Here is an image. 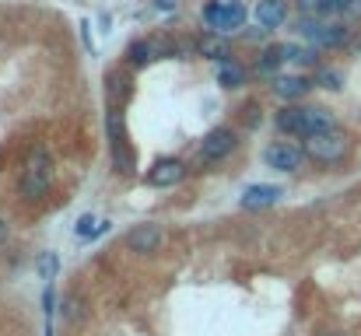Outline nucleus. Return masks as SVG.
Wrapping results in <instances>:
<instances>
[{
    "label": "nucleus",
    "mask_w": 361,
    "mask_h": 336,
    "mask_svg": "<svg viewBox=\"0 0 361 336\" xmlns=\"http://www.w3.org/2000/svg\"><path fill=\"white\" fill-rule=\"evenodd\" d=\"M277 126L288 137H316V133L333 130L337 123H333L330 109H319V105H284L277 112Z\"/></svg>",
    "instance_id": "nucleus-1"
},
{
    "label": "nucleus",
    "mask_w": 361,
    "mask_h": 336,
    "mask_svg": "<svg viewBox=\"0 0 361 336\" xmlns=\"http://www.w3.org/2000/svg\"><path fill=\"white\" fill-rule=\"evenodd\" d=\"M50 182H53V158H50V151L39 144V147H32V154L25 158V172H22L18 189H22L25 200H43V196L50 193Z\"/></svg>",
    "instance_id": "nucleus-2"
},
{
    "label": "nucleus",
    "mask_w": 361,
    "mask_h": 336,
    "mask_svg": "<svg viewBox=\"0 0 361 336\" xmlns=\"http://www.w3.org/2000/svg\"><path fill=\"white\" fill-rule=\"evenodd\" d=\"M305 154L316 161V165H337L344 161L347 154V137L344 130H326V133H316V137H305Z\"/></svg>",
    "instance_id": "nucleus-3"
},
{
    "label": "nucleus",
    "mask_w": 361,
    "mask_h": 336,
    "mask_svg": "<svg viewBox=\"0 0 361 336\" xmlns=\"http://www.w3.org/2000/svg\"><path fill=\"white\" fill-rule=\"evenodd\" d=\"M204 22L211 25V32L228 36V32L242 29V22H246V8L239 4V0H211V4L204 8Z\"/></svg>",
    "instance_id": "nucleus-4"
},
{
    "label": "nucleus",
    "mask_w": 361,
    "mask_h": 336,
    "mask_svg": "<svg viewBox=\"0 0 361 336\" xmlns=\"http://www.w3.org/2000/svg\"><path fill=\"white\" fill-rule=\"evenodd\" d=\"M263 158H267V165H270L274 172H298L309 154H305V147H298V144H291V140H277V144L267 147Z\"/></svg>",
    "instance_id": "nucleus-5"
},
{
    "label": "nucleus",
    "mask_w": 361,
    "mask_h": 336,
    "mask_svg": "<svg viewBox=\"0 0 361 336\" xmlns=\"http://www.w3.org/2000/svg\"><path fill=\"white\" fill-rule=\"evenodd\" d=\"M183 179H186V165L176 161V158L155 161V165L148 168V175H144V182L155 186V189H169V186H176V182H183Z\"/></svg>",
    "instance_id": "nucleus-6"
},
{
    "label": "nucleus",
    "mask_w": 361,
    "mask_h": 336,
    "mask_svg": "<svg viewBox=\"0 0 361 336\" xmlns=\"http://www.w3.org/2000/svg\"><path fill=\"white\" fill-rule=\"evenodd\" d=\"M298 29H302V36H305L309 43H316V46H340V43L347 39V29L326 25V22H319V18H305Z\"/></svg>",
    "instance_id": "nucleus-7"
},
{
    "label": "nucleus",
    "mask_w": 361,
    "mask_h": 336,
    "mask_svg": "<svg viewBox=\"0 0 361 336\" xmlns=\"http://www.w3.org/2000/svg\"><path fill=\"white\" fill-rule=\"evenodd\" d=\"M232 147H235V133H232L228 126H218V130H211V133L204 137V144H200V161H221V158L232 154Z\"/></svg>",
    "instance_id": "nucleus-8"
},
{
    "label": "nucleus",
    "mask_w": 361,
    "mask_h": 336,
    "mask_svg": "<svg viewBox=\"0 0 361 336\" xmlns=\"http://www.w3.org/2000/svg\"><path fill=\"white\" fill-rule=\"evenodd\" d=\"M281 196H284V189H281V186L260 182V186H249V189L239 196V203H242L246 210H267V207H274Z\"/></svg>",
    "instance_id": "nucleus-9"
},
{
    "label": "nucleus",
    "mask_w": 361,
    "mask_h": 336,
    "mask_svg": "<svg viewBox=\"0 0 361 336\" xmlns=\"http://www.w3.org/2000/svg\"><path fill=\"white\" fill-rule=\"evenodd\" d=\"M162 245V228L158 224H137L130 235H127V249L130 252H141V256H148V252H155Z\"/></svg>",
    "instance_id": "nucleus-10"
},
{
    "label": "nucleus",
    "mask_w": 361,
    "mask_h": 336,
    "mask_svg": "<svg viewBox=\"0 0 361 336\" xmlns=\"http://www.w3.org/2000/svg\"><path fill=\"white\" fill-rule=\"evenodd\" d=\"M288 18V0H260L256 4V22L260 29H277Z\"/></svg>",
    "instance_id": "nucleus-11"
},
{
    "label": "nucleus",
    "mask_w": 361,
    "mask_h": 336,
    "mask_svg": "<svg viewBox=\"0 0 361 336\" xmlns=\"http://www.w3.org/2000/svg\"><path fill=\"white\" fill-rule=\"evenodd\" d=\"M309 88H312V81H309V78H302V74H288V78H277V81H274V95H277V98H284V102L302 98Z\"/></svg>",
    "instance_id": "nucleus-12"
},
{
    "label": "nucleus",
    "mask_w": 361,
    "mask_h": 336,
    "mask_svg": "<svg viewBox=\"0 0 361 336\" xmlns=\"http://www.w3.org/2000/svg\"><path fill=\"white\" fill-rule=\"evenodd\" d=\"M200 57L204 60H218V64H225V60H232V50H228V43H225V36L221 32H207L204 39H200Z\"/></svg>",
    "instance_id": "nucleus-13"
},
{
    "label": "nucleus",
    "mask_w": 361,
    "mask_h": 336,
    "mask_svg": "<svg viewBox=\"0 0 361 336\" xmlns=\"http://www.w3.org/2000/svg\"><path fill=\"white\" fill-rule=\"evenodd\" d=\"M218 85H221V88H242V85H246V71H242V64L225 60V64L218 67Z\"/></svg>",
    "instance_id": "nucleus-14"
},
{
    "label": "nucleus",
    "mask_w": 361,
    "mask_h": 336,
    "mask_svg": "<svg viewBox=\"0 0 361 336\" xmlns=\"http://www.w3.org/2000/svg\"><path fill=\"white\" fill-rule=\"evenodd\" d=\"M288 57H284V43L281 46H267L263 50V60H260V74H270L274 67H281Z\"/></svg>",
    "instance_id": "nucleus-15"
},
{
    "label": "nucleus",
    "mask_w": 361,
    "mask_h": 336,
    "mask_svg": "<svg viewBox=\"0 0 361 336\" xmlns=\"http://www.w3.org/2000/svg\"><path fill=\"white\" fill-rule=\"evenodd\" d=\"M127 57H130V64H134V67H144L148 60H155V46L141 39V43H134V46H130V53H127Z\"/></svg>",
    "instance_id": "nucleus-16"
},
{
    "label": "nucleus",
    "mask_w": 361,
    "mask_h": 336,
    "mask_svg": "<svg viewBox=\"0 0 361 336\" xmlns=\"http://www.w3.org/2000/svg\"><path fill=\"white\" fill-rule=\"evenodd\" d=\"M316 85H323V88L337 92V88L344 85V78H340L337 71H330V67H319V71H316Z\"/></svg>",
    "instance_id": "nucleus-17"
},
{
    "label": "nucleus",
    "mask_w": 361,
    "mask_h": 336,
    "mask_svg": "<svg viewBox=\"0 0 361 336\" xmlns=\"http://www.w3.org/2000/svg\"><path fill=\"white\" fill-rule=\"evenodd\" d=\"M57 270H60L57 252H43V256H39V273H43V280H53V277H57Z\"/></svg>",
    "instance_id": "nucleus-18"
},
{
    "label": "nucleus",
    "mask_w": 361,
    "mask_h": 336,
    "mask_svg": "<svg viewBox=\"0 0 361 336\" xmlns=\"http://www.w3.org/2000/svg\"><path fill=\"white\" fill-rule=\"evenodd\" d=\"M74 231H78L81 238H95V235H102V224H99L92 214H85V217L78 221V228H74Z\"/></svg>",
    "instance_id": "nucleus-19"
},
{
    "label": "nucleus",
    "mask_w": 361,
    "mask_h": 336,
    "mask_svg": "<svg viewBox=\"0 0 361 336\" xmlns=\"http://www.w3.org/2000/svg\"><path fill=\"white\" fill-rule=\"evenodd\" d=\"M295 4H298L305 15H323V11H333V0H295Z\"/></svg>",
    "instance_id": "nucleus-20"
},
{
    "label": "nucleus",
    "mask_w": 361,
    "mask_h": 336,
    "mask_svg": "<svg viewBox=\"0 0 361 336\" xmlns=\"http://www.w3.org/2000/svg\"><path fill=\"white\" fill-rule=\"evenodd\" d=\"M176 4H179V0H155L158 11H176Z\"/></svg>",
    "instance_id": "nucleus-21"
},
{
    "label": "nucleus",
    "mask_w": 361,
    "mask_h": 336,
    "mask_svg": "<svg viewBox=\"0 0 361 336\" xmlns=\"http://www.w3.org/2000/svg\"><path fill=\"white\" fill-rule=\"evenodd\" d=\"M8 235H11V221L0 217V242H8Z\"/></svg>",
    "instance_id": "nucleus-22"
},
{
    "label": "nucleus",
    "mask_w": 361,
    "mask_h": 336,
    "mask_svg": "<svg viewBox=\"0 0 361 336\" xmlns=\"http://www.w3.org/2000/svg\"><path fill=\"white\" fill-rule=\"evenodd\" d=\"M326 336H344V333H326Z\"/></svg>",
    "instance_id": "nucleus-23"
}]
</instances>
